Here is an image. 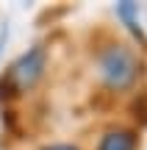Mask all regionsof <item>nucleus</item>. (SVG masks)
<instances>
[{"mask_svg": "<svg viewBox=\"0 0 147 150\" xmlns=\"http://www.w3.org/2000/svg\"><path fill=\"white\" fill-rule=\"evenodd\" d=\"M97 72H100V81L111 92H128L136 86L139 75H142V61L128 45L114 42V45H106L100 50Z\"/></svg>", "mask_w": 147, "mask_h": 150, "instance_id": "f257e3e1", "label": "nucleus"}, {"mask_svg": "<svg viewBox=\"0 0 147 150\" xmlns=\"http://www.w3.org/2000/svg\"><path fill=\"white\" fill-rule=\"evenodd\" d=\"M44 150H81V147H75V145H50Z\"/></svg>", "mask_w": 147, "mask_h": 150, "instance_id": "39448f33", "label": "nucleus"}, {"mask_svg": "<svg viewBox=\"0 0 147 150\" xmlns=\"http://www.w3.org/2000/svg\"><path fill=\"white\" fill-rule=\"evenodd\" d=\"M44 67H47V53L42 45H33L6 70L3 81H0V92L3 95H22V92L33 89L39 78L44 75Z\"/></svg>", "mask_w": 147, "mask_h": 150, "instance_id": "f03ea898", "label": "nucleus"}, {"mask_svg": "<svg viewBox=\"0 0 147 150\" xmlns=\"http://www.w3.org/2000/svg\"><path fill=\"white\" fill-rule=\"evenodd\" d=\"M0 45H3V36H0Z\"/></svg>", "mask_w": 147, "mask_h": 150, "instance_id": "423d86ee", "label": "nucleus"}, {"mask_svg": "<svg viewBox=\"0 0 147 150\" xmlns=\"http://www.w3.org/2000/svg\"><path fill=\"white\" fill-rule=\"evenodd\" d=\"M117 14H120L122 20L128 22V28L133 31V36H139V39L144 42L142 25H139V6H136V3H131V0H125V3H120V6H117Z\"/></svg>", "mask_w": 147, "mask_h": 150, "instance_id": "20e7f679", "label": "nucleus"}, {"mask_svg": "<svg viewBox=\"0 0 147 150\" xmlns=\"http://www.w3.org/2000/svg\"><path fill=\"white\" fill-rule=\"evenodd\" d=\"M139 147V136L131 128H114L108 134H103L97 150H136Z\"/></svg>", "mask_w": 147, "mask_h": 150, "instance_id": "7ed1b4c3", "label": "nucleus"}]
</instances>
